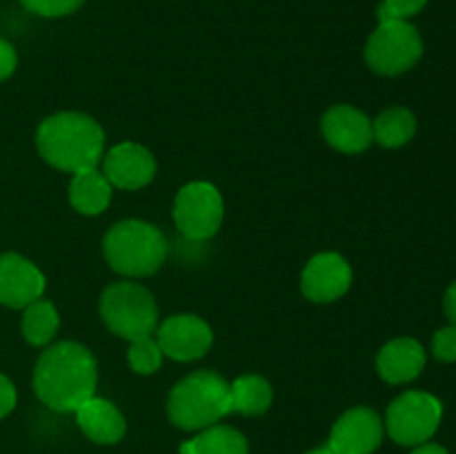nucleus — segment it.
<instances>
[{"label":"nucleus","mask_w":456,"mask_h":454,"mask_svg":"<svg viewBox=\"0 0 456 454\" xmlns=\"http://www.w3.org/2000/svg\"><path fill=\"white\" fill-rule=\"evenodd\" d=\"M98 365L92 352L76 341H62L40 354L34 390L56 412H76L96 392Z\"/></svg>","instance_id":"nucleus-1"},{"label":"nucleus","mask_w":456,"mask_h":454,"mask_svg":"<svg viewBox=\"0 0 456 454\" xmlns=\"http://www.w3.org/2000/svg\"><path fill=\"white\" fill-rule=\"evenodd\" d=\"M36 145L52 167L76 174L101 163L105 151V132L92 116L62 111L40 123Z\"/></svg>","instance_id":"nucleus-2"},{"label":"nucleus","mask_w":456,"mask_h":454,"mask_svg":"<svg viewBox=\"0 0 456 454\" xmlns=\"http://www.w3.org/2000/svg\"><path fill=\"white\" fill-rule=\"evenodd\" d=\"M230 412V383L212 369L190 374L169 392V421L183 430H205Z\"/></svg>","instance_id":"nucleus-3"},{"label":"nucleus","mask_w":456,"mask_h":454,"mask_svg":"<svg viewBox=\"0 0 456 454\" xmlns=\"http://www.w3.org/2000/svg\"><path fill=\"white\" fill-rule=\"evenodd\" d=\"M102 252L111 270L123 276H150L167 258V240L145 221H120L110 227Z\"/></svg>","instance_id":"nucleus-4"},{"label":"nucleus","mask_w":456,"mask_h":454,"mask_svg":"<svg viewBox=\"0 0 456 454\" xmlns=\"http://www.w3.org/2000/svg\"><path fill=\"white\" fill-rule=\"evenodd\" d=\"M101 316L110 332L129 343L150 338L159 325V305L138 283H114L102 292Z\"/></svg>","instance_id":"nucleus-5"},{"label":"nucleus","mask_w":456,"mask_h":454,"mask_svg":"<svg viewBox=\"0 0 456 454\" xmlns=\"http://www.w3.org/2000/svg\"><path fill=\"white\" fill-rule=\"evenodd\" d=\"M423 56V40L408 20H386L377 27L365 45V62L383 76L412 69Z\"/></svg>","instance_id":"nucleus-6"},{"label":"nucleus","mask_w":456,"mask_h":454,"mask_svg":"<svg viewBox=\"0 0 456 454\" xmlns=\"http://www.w3.org/2000/svg\"><path fill=\"white\" fill-rule=\"evenodd\" d=\"M444 405L428 392H405L392 401L386 414V427L399 445H421L439 430Z\"/></svg>","instance_id":"nucleus-7"},{"label":"nucleus","mask_w":456,"mask_h":454,"mask_svg":"<svg viewBox=\"0 0 456 454\" xmlns=\"http://www.w3.org/2000/svg\"><path fill=\"white\" fill-rule=\"evenodd\" d=\"M223 212V196L212 182H187L174 200L176 227L191 240H205L216 234Z\"/></svg>","instance_id":"nucleus-8"},{"label":"nucleus","mask_w":456,"mask_h":454,"mask_svg":"<svg viewBox=\"0 0 456 454\" xmlns=\"http://www.w3.org/2000/svg\"><path fill=\"white\" fill-rule=\"evenodd\" d=\"M212 328L200 316L176 314L169 316L156 332V343L163 354L174 361H196L212 347Z\"/></svg>","instance_id":"nucleus-9"},{"label":"nucleus","mask_w":456,"mask_h":454,"mask_svg":"<svg viewBox=\"0 0 456 454\" xmlns=\"http://www.w3.org/2000/svg\"><path fill=\"white\" fill-rule=\"evenodd\" d=\"M383 427L374 409L352 408L334 423L328 448L334 454H372L381 445Z\"/></svg>","instance_id":"nucleus-10"},{"label":"nucleus","mask_w":456,"mask_h":454,"mask_svg":"<svg viewBox=\"0 0 456 454\" xmlns=\"http://www.w3.org/2000/svg\"><path fill=\"white\" fill-rule=\"evenodd\" d=\"M352 285V267L341 254L323 252L310 258L301 276V289L310 301L330 303L341 298Z\"/></svg>","instance_id":"nucleus-11"},{"label":"nucleus","mask_w":456,"mask_h":454,"mask_svg":"<svg viewBox=\"0 0 456 454\" xmlns=\"http://www.w3.org/2000/svg\"><path fill=\"white\" fill-rule=\"evenodd\" d=\"M102 174L120 190H141L154 178L156 158L138 142H120L105 154Z\"/></svg>","instance_id":"nucleus-12"},{"label":"nucleus","mask_w":456,"mask_h":454,"mask_svg":"<svg viewBox=\"0 0 456 454\" xmlns=\"http://www.w3.org/2000/svg\"><path fill=\"white\" fill-rule=\"evenodd\" d=\"M45 292V276L20 254L0 256V303L7 307H27Z\"/></svg>","instance_id":"nucleus-13"},{"label":"nucleus","mask_w":456,"mask_h":454,"mask_svg":"<svg viewBox=\"0 0 456 454\" xmlns=\"http://www.w3.org/2000/svg\"><path fill=\"white\" fill-rule=\"evenodd\" d=\"M321 129L325 141L343 154H361L374 141L368 116L350 105H337L325 111Z\"/></svg>","instance_id":"nucleus-14"},{"label":"nucleus","mask_w":456,"mask_h":454,"mask_svg":"<svg viewBox=\"0 0 456 454\" xmlns=\"http://www.w3.org/2000/svg\"><path fill=\"white\" fill-rule=\"evenodd\" d=\"M377 368L383 381L392 383V385L410 383L426 368V350L414 338H395L379 352Z\"/></svg>","instance_id":"nucleus-15"},{"label":"nucleus","mask_w":456,"mask_h":454,"mask_svg":"<svg viewBox=\"0 0 456 454\" xmlns=\"http://www.w3.org/2000/svg\"><path fill=\"white\" fill-rule=\"evenodd\" d=\"M76 421L87 439L101 445L118 443L127 427L120 409L111 401L98 399V396H92L76 409Z\"/></svg>","instance_id":"nucleus-16"},{"label":"nucleus","mask_w":456,"mask_h":454,"mask_svg":"<svg viewBox=\"0 0 456 454\" xmlns=\"http://www.w3.org/2000/svg\"><path fill=\"white\" fill-rule=\"evenodd\" d=\"M111 200V182L96 167L76 172L69 182V203L85 216L105 212Z\"/></svg>","instance_id":"nucleus-17"},{"label":"nucleus","mask_w":456,"mask_h":454,"mask_svg":"<svg viewBox=\"0 0 456 454\" xmlns=\"http://www.w3.org/2000/svg\"><path fill=\"white\" fill-rule=\"evenodd\" d=\"M248 439L230 426H209L181 445V454H248Z\"/></svg>","instance_id":"nucleus-18"},{"label":"nucleus","mask_w":456,"mask_h":454,"mask_svg":"<svg viewBox=\"0 0 456 454\" xmlns=\"http://www.w3.org/2000/svg\"><path fill=\"white\" fill-rule=\"evenodd\" d=\"M230 403L232 412H240L245 417H258L267 412L272 405L270 383L256 374H245L234 383H230Z\"/></svg>","instance_id":"nucleus-19"},{"label":"nucleus","mask_w":456,"mask_h":454,"mask_svg":"<svg viewBox=\"0 0 456 454\" xmlns=\"http://www.w3.org/2000/svg\"><path fill=\"white\" fill-rule=\"evenodd\" d=\"M417 132V118L405 107H392L377 116L372 123V138L383 147H403Z\"/></svg>","instance_id":"nucleus-20"},{"label":"nucleus","mask_w":456,"mask_h":454,"mask_svg":"<svg viewBox=\"0 0 456 454\" xmlns=\"http://www.w3.org/2000/svg\"><path fill=\"white\" fill-rule=\"evenodd\" d=\"M58 312L49 301H34L31 305L25 307V316H22V334H25L27 343L36 347H43L56 336L58 332Z\"/></svg>","instance_id":"nucleus-21"},{"label":"nucleus","mask_w":456,"mask_h":454,"mask_svg":"<svg viewBox=\"0 0 456 454\" xmlns=\"http://www.w3.org/2000/svg\"><path fill=\"white\" fill-rule=\"evenodd\" d=\"M127 359L134 372L154 374L160 368V363H163V350H160V345L151 336L141 338V341H134L129 345Z\"/></svg>","instance_id":"nucleus-22"},{"label":"nucleus","mask_w":456,"mask_h":454,"mask_svg":"<svg viewBox=\"0 0 456 454\" xmlns=\"http://www.w3.org/2000/svg\"><path fill=\"white\" fill-rule=\"evenodd\" d=\"M428 0H383L379 7V20H408L410 16L421 12Z\"/></svg>","instance_id":"nucleus-23"},{"label":"nucleus","mask_w":456,"mask_h":454,"mask_svg":"<svg viewBox=\"0 0 456 454\" xmlns=\"http://www.w3.org/2000/svg\"><path fill=\"white\" fill-rule=\"evenodd\" d=\"M20 3L31 13H38V16L45 18H58L67 16V13H74L85 0H20Z\"/></svg>","instance_id":"nucleus-24"},{"label":"nucleus","mask_w":456,"mask_h":454,"mask_svg":"<svg viewBox=\"0 0 456 454\" xmlns=\"http://www.w3.org/2000/svg\"><path fill=\"white\" fill-rule=\"evenodd\" d=\"M432 352L444 363H454L456 361V325L439 329L432 338Z\"/></svg>","instance_id":"nucleus-25"},{"label":"nucleus","mask_w":456,"mask_h":454,"mask_svg":"<svg viewBox=\"0 0 456 454\" xmlns=\"http://www.w3.org/2000/svg\"><path fill=\"white\" fill-rule=\"evenodd\" d=\"M16 408V387L4 374H0V418Z\"/></svg>","instance_id":"nucleus-26"},{"label":"nucleus","mask_w":456,"mask_h":454,"mask_svg":"<svg viewBox=\"0 0 456 454\" xmlns=\"http://www.w3.org/2000/svg\"><path fill=\"white\" fill-rule=\"evenodd\" d=\"M16 62H18L16 49H13L7 40L0 38V80L9 78V76L13 74V69H16Z\"/></svg>","instance_id":"nucleus-27"},{"label":"nucleus","mask_w":456,"mask_h":454,"mask_svg":"<svg viewBox=\"0 0 456 454\" xmlns=\"http://www.w3.org/2000/svg\"><path fill=\"white\" fill-rule=\"evenodd\" d=\"M444 310H445V316H448V319L456 325V280L452 285H450L448 292H445Z\"/></svg>","instance_id":"nucleus-28"},{"label":"nucleus","mask_w":456,"mask_h":454,"mask_svg":"<svg viewBox=\"0 0 456 454\" xmlns=\"http://www.w3.org/2000/svg\"><path fill=\"white\" fill-rule=\"evenodd\" d=\"M412 454H448V450L444 445H436V443H421V445H414Z\"/></svg>","instance_id":"nucleus-29"},{"label":"nucleus","mask_w":456,"mask_h":454,"mask_svg":"<svg viewBox=\"0 0 456 454\" xmlns=\"http://www.w3.org/2000/svg\"><path fill=\"white\" fill-rule=\"evenodd\" d=\"M307 454H334L332 450L328 448V445H323V448H316V450H310V452Z\"/></svg>","instance_id":"nucleus-30"}]
</instances>
